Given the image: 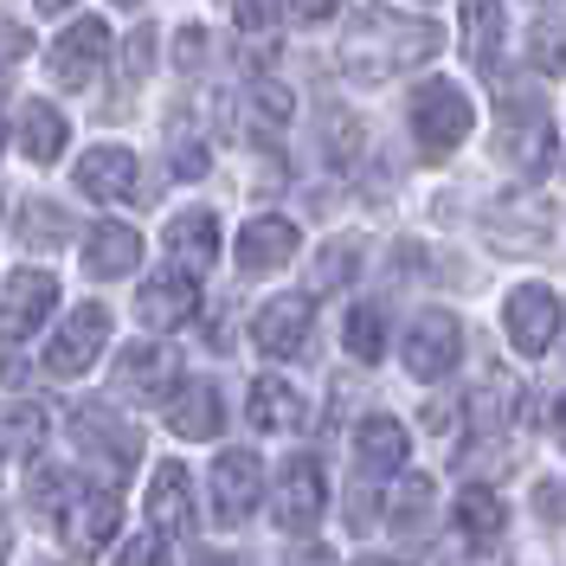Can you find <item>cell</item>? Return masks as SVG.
Returning <instances> with one entry per match:
<instances>
[{"instance_id":"7bdbcfd3","label":"cell","mask_w":566,"mask_h":566,"mask_svg":"<svg viewBox=\"0 0 566 566\" xmlns=\"http://www.w3.org/2000/svg\"><path fill=\"white\" fill-rule=\"evenodd\" d=\"M335 13H342V0H290V20H303V27H322Z\"/></svg>"},{"instance_id":"ffe728a7","label":"cell","mask_w":566,"mask_h":566,"mask_svg":"<svg viewBox=\"0 0 566 566\" xmlns=\"http://www.w3.org/2000/svg\"><path fill=\"white\" fill-rule=\"evenodd\" d=\"M483 232H490L495 251H541L547 239H554V219L534 207V200H502V207H490V219H483Z\"/></svg>"},{"instance_id":"ac0fdd59","label":"cell","mask_w":566,"mask_h":566,"mask_svg":"<svg viewBox=\"0 0 566 566\" xmlns=\"http://www.w3.org/2000/svg\"><path fill=\"white\" fill-rule=\"evenodd\" d=\"M290 258H296V219H283V212H258L245 232H239V271H245V277L283 271Z\"/></svg>"},{"instance_id":"ab89813d","label":"cell","mask_w":566,"mask_h":566,"mask_svg":"<svg viewBox=\"0 0 566 566\" xmlns=\"http://www.w3.org/2000/svg\"><path fill=\"white\" fill-rule=\"evenodd\" d=\"M116 566H168V547H161V534L148 528L142 541H129V547L116 554Z\"/></svg>"},{"instance_id":"d590c367","label":"cell","mask_w":566,"mask_h":566,"mask_svg":"<svg viewBox=\"0 0 566 566\" xmlns=\"http://www.w3.org/2000/svg\"><path fill=\"white\" fill-rule=\"evenodd\" d=\"M322 148H328L335 168H348L354 155H360V123H354L348 109H322Z\"/></svg>"},{"instance_id":"8d00e7d4","label":"cell","mask_w":566,"mask_h":566,"mask_svg":"<svg viewBox=\"0 0 566 566\" xmlns=\"http://www.w3.org/2000/svg\"><path fill=\"white\" fill-rule=\"evenodd\" d=\"M528 59L541 71H566V20H541V27H534Z\"/></svg>"},{"instance_id":"b9f144b4","label":"cell","mask_w":566,"mask_h":566,"mask_svg":"<svg viewBox=\"0 0 566 566\" xmlns=\"http://www.w3.org/2000/svg\"><path fill=\"white\" fill-rule=\"evenodd\" d=\"M33 52V39H27V27L20 20H0V65H20Z\"/></svg>"},{"instance_id":"9a60e30c","label":"cell","mask_w":566,"mask_h":566,"mask_svg":"<svg viewBox=\"0 0 566 566\" xmlns=\"http://www.w3.org/2000/svg\"><path fill=\"white\" fill-rule=\"evenodd\" d=\"M310 342V296H271L258 316H251V348L271 354V360H290Z\"/></svg>"},{"instance_id":"e0dca14e","label":"cell","mask_w":566,"mask_h":566,"mask_svg":"<svg viewBox=\"0 0 566 566\" xmlns=\"http://www.w3.org/2000/svg\"><path fill=\"white\" fill-rule=\"evenodd\" d=\"M71 180H77V193H84V200L116 207V200H129V193H136V155H129V148H116V142H104V148H91V155L71 168Z\"/></svg>"},{"instance_id":"cb8c5ba5","label":"cell","mask_w":566,"mask_h":566,"mask_svg":"<svg viewBox=\"0 0 566 566\" xmlns=\"http://www.w3.org/2000/svg\"><path fill=\"white\" fill-rule=\"evenodd\" d=\"M463 59L476 71H495V45H502V0H463L458 7Z\"/></svg>"},{"instance_id":"d6a6232c","label":"cell","mask_w":566,"mask_h":566,"mask_svg":"<svg viewBox=\"0 0 566 566\" xmlns=\"http://www.w3.org/2000/svg\"><path fill=\"white\" fill-rule=\"evenodd\" d=\"M392 528L406 534V528H424V515H431V476L424 470H406V483L392 490Z\"/></svg>"},{"instance_id":"7a4b0ae2","label":"cell","mask_w":566,"mask_h":566,"mask_svg":"<svg viewBox=\"0 0 566 566\" xmlns=\"http://www.w3.org/2000/svg\"><path fill=\"white\" fill-rule=\"evenodd\" d=\"M476 129V109L451 77H424L419 97H412V142H419L424 161H444L463 136Z\"/></svg>"},{"instance_id":"4fadbf2b","label":"cell","mask_w":566,"mask_h":566,"mask_svg":"<svg viewBox=\"0 0 566 566\" xmlns=\"http://www.w3.org/2000/svg\"><path fill=\"white\" fill-rule=\"evenodd\" d=\"M175 348H161V342H129V348L116 354V374H109V387L123 392V399H136V406H148V399H168L175 392Z\"/></svg>"},{"instance_id":"ee69618b","label":"cell","mask_w":566,"mask_h":566,"mask_svg":"<svg viewBox=\"0 0 566 566\" xmlns=\"http://www.w3.org/2000/svg\"><path fill=\"white\" fill-rule=\"evenodd\" d=\"M451 419H458L451 399H431V406H424V431H451Z\"/></svg>"},{"instance_id":"7dc6e473","label":"cell","mask_w":566,"mask_h":566,"mask_svg":"<svg viewBox=\"0 0 566 566\" xmlns=\"http://www.w3.org/2000/svg\"><path fill=\"white\" fill-rule=\"evenodd\" d=\"M554 438H560V444H566V392H560V399H554Z\"/></svg>"},{"instance_id":"f546056e","label":"cell","mask_w":566,"mask_h":566,"mask_svg":"<svg viewBox=\"0 0 566 566\" xmlns=\"http://www.w3.org/2000/svg\"><path fill=\"white\" fill-rule=\"evenodd\" d=\"M168 168H175L180 180H200L212 168V148H207V136H200L193 116H168Z\"/></svg>"},{"instance_id":"f907efd6","label":"cell","mask_w":566,"mask_h":566,"mask_svg":"<svg viewBox=\"0 0 566 566\" xmlns=\"http://www.w3.org/2000/svg\"><path fill=\"white\" fill-rule=\"evenodd\" d=\"M39 566H65V560H39Z\"/></svg>"},{"instance_id":"d6986e66","label":"cell","mask_w":566,"mask_h":566,"mask_svg":"<svg viewBox=\"0 0 566 566\" xmlns=\"http://www.w3.org/2000/svg\"><path fill=\"white\" fill-rule=\"evenodd\" d=\"M168 431L175 438H219L226 431V406H219V387L212 380H187V387H175V399H168Z\"/></svg>"},{"instance_id":"f35d334b","label":"cell","mask_w":566,"mask_h":566,"mask_svg":"<svg viewBox=\"0 0 566 566\" xmlns=\"http://www.w3.org/2000/svg\"><path fill=\"white\" fill-rule=\"evenodd\" d=\"M226 7H232L239 33H251V39H271V27H277V7L271 0H226Z\"/></svg>"},{"instance_id":"2e32d148","label":"cell","mask_w":566,"mask_h":566,"mask_svg":"<svg viewBox=\"0 0 566 566\" xmlns=\"http://www.w3.org/2000/svg\"><path fill=\"white\" fill-rule=\"evenodd\" d=\"M142 509H148V528L155 534H187L193 528V476L180 463H155L148 490H142Z\"/></svg>"},{"instance_id":"30bf717a","label":"cell","mask_w":566,"mask_h":566,"mask_svg":"<svg viewBox=\"0 0 566 566\" xmlns=\"http://www.w3.org/2000/svg\"><path fill=\"white\" fill-rule=\"evenodd\" d=\"M207 495H212V515L226 528H239L251 509H258V495H264V463H258V451H219V463L207 470Z\"/></svg>"},{"instance_id":"f6af8a7d","label":"cell","mask_w":566,"mask_h":566,"mask_svg":"<svg viewBox=\"0 0 566 566\" xmlns=\"http://www.w3.org/2000/svg\"><path fill=\"white\" fill-rule=\"evenodd\" d=\"M0 380H7V387H27V360H20V354H13V360H0Z\"/></svg>"},{"instance_id":"8992f818","label":"cell","mask_w":566,"mask_h":566,"mask_svg":"<svg viewBox=\"0 0 566 566\" xmlns=\"http://www.w3.org/2000/svg\"><path fill=\"white\" fill-rule=\"evenodd\" d=\"M104 59H109L104 20H71L65 33L52 39V52H45V77H52L59 91H84V84H97Z\"/></svg>"},{"instance_id":"d4e9b609","label":"cell","mask_w":566,"mask_h":566,"mask_svg":"<svg viewBox=\"0 0 566 566\" xmlns=\"http://www.w3.org/2000/svg\"><path fill=\"white\" fill-rule=\"evenodd\" d=\"M251 424L258 431H296L303 424V392L290 387V380H277V374H264V380H251Z\"/></svg>"},{"instance_id":"484cf974","label":"cell","mask_w":566,"mask_h":566,"mask_svg":"<svg viewBox=\"0 0 566 566\" xmlns=\"http://www.w3.org/2000/svg\"><path fill=\"white\" fill-rule=\"evenodd\" d=\"M65 109H52L45 97L33 104H20V148H27V161H59L65 155Z\"/></svg>"},{"instance_id":"4316f807","label":"cell","mask_w":566,"mask_h":566,"mask_svg":"<svg viewBox=\"0 0 566 566\" xmlns=\"http://www.w3.org/2000/svg\"><path fill=\"white\" fill-rule=\"evenodd\" d=\"M451 522H458V534L470 541V547H490V541H502V502H495V490H483V483H470V490H458V509H451Z\"/></svg>"},{"instance_id":"44dd1931","label":"cell","mask_w":566,"mask_h":566,"mask_svg":"<svg viewBox=\"0 0 566 566\" xmlns=\"http://www.w3.org/2000/svg\"><path fill=\"white\" fill-rule=\"evenodd\" d=\"M136 264H142V232L136 226L104 219V226L84 239V271H91V277H129Z\"/></svg>"},{"instance_id":"bcb514c9","label":"cell","mask_w":566,"mask_h":566,"mask_svg":"<svg viewBox=\"0 0 566 566\" xmlns=\"http://www.w3.org/2000/svg\"><path fill=\"white\" fill-rule=\"evenodd\" d=\"M290 566H335L322 547H303V554H290Z\"/></svg>"},{"instance_id":"e575fe53","label":"cell","mask_w":566,"mask_h":566,"mask_svg":"<svg viewBox=\"0 0 566 566\" xmlns=\"http://www.w3.org/2000/svg\"><path fill=\"white\" fill-rule=\"evenodd\" d=\"M71 490H77V476L59 470V463H33V476H27V502H33L39 515H59Z\"/></svg>"},{"instance_id":"5bb4252c","label":"cell","mask_w":566,"mask_h":566,"mask_svg":"<svg viewBox=\"0 0 566 566\" xmlns=\"http://www.w3.org/2000/svg\"><path fill=\"white\" fill-rule=\"evenodd\" d=\"M502 155L515 161V175H541L547 161H554V123H547V109L541 104H515L502 109Z\"/></svg>"},{"instance_id":"603a6c76","label":"cell","mask_w":566,"mask_h":566,"mask_svg":"<svg viewBox=\"0 0 566 566\" xmlns=\"http://www.w3.org/2000/svg\"><path fill=\"white\" fill-rule=\"evenodd\" d=\"M354 463H360V470H374V476L406 470V424L387 419V412L360 419V424H354Z\"/></svg>"},{"instance_id":"f1b7e54d","label":"cell","mask_w":566,"mask_h":566,"mask_svg":"<svg viewBox=\"0 0 566 566\" xmlns=\"http://www.w3.org/2000/svg\"><path fill=\"white\" fill-rule=\"evenodd\" d=\"M348 277H360V239H328L310 264V296H335Z\"/></svg>"},{"instance_id":"83f0119b","label":"cell","mask_w":566,"mask_h":566,"mask_svg":"<svg viewBox=\"0 0 566 566\" xmlns=\"http://www.w3.org/2000/svg\"><path fill=\"white\" fill-rule=\"evenodd\" d=\"M45 406H33V399H20V406H7L0 412V458H33L39 444H45Z\"/></svg>"},{"instance_id":"4dcf8cb0","label":"cell","mask_w":566,"mask_h":566,"mask_svg":"<svg viewBox=\"0 0 566 566\" xmlns=\"http://www.w3.org/2000/svg\"><path fill=\"white\" fill-rule=\"evenodd\" d=\"M71 239V212L59 200H27L20 212V245L27 251H59Z\"/></svg>"},{"instance_id":"c3c4849f","label":"cell","mask_w":566,"mask_h":566,"mask_svg":"<svg viewBox=\"0 0 566 566\" xmlns=\"http://www.w3.org/2000/svg\"><path fill=\"white\" fill-rule=\"evenodd\" d=\"M33 7H45V13H65L71 0H33Z\"/></svg>"},{"instance_id":"277c9868","label":"cell","mask_w":566,"mask_h":566,"mask_svg":"<svg viewBox=\"0 0 566 566\" xmlns=\"http://www.w3.org/2000/svg\"><path fill=\"white\" fill-rule=\"evenodd\" d=\"M109 342V310L104 303H77V310H65V322L52 328V342H45V374L52 380H77L84 367H97V354H104Z\"/></svg>"},{"instance_id":"7402d4cb","label":"cell","mask_w":566,"mask_h":566,"mask_svg":"<svg viewBox=\"0 0 566 566\" xmlns=\"http://www.w3.org/2000/svg\"><path fill=\"white\" fill-rule=\"evenodd\" d=\"M161 245L175 251V264L187 271H207L212 258H219V212H175L168 219V232H161Z\"/></svg>"},{"instance_id":"681fc988","label":"cell","mask_w":566,"mask_h":566,"mask_svg":"<svg viewBox=\"0 0 566 566\" xmlns=\"http://www.w3.org/2000/svg\"><path fill=\"white\" fill-rule=\"evenodd\" d=\"M360 566H392V560H360Z\"/></svg>"},{"instance_id":"6da1fadb","label":"cell","mask_w":566,"mask_h":566,"mask_svg":"<svg viewBox=\"0 0 566 566\" xmlns=\"http://www.w3.org/2000/svg\"><path fill=\"white\" fill-rule=\"evenodd\" d=\"M444 45V33L419 20V13H399V7H354L348 33H342V71L354 84H387L399 71L424 65L431 52Z\"/></svg>"},{"instance_id":"3957f363","label":"cell","mask_w":566,"mask_h":566,"mask_svg":"<svg viewBox=\"0 0 566 566\" xmlns=\"http://www.w3.org/2000/svg\"><path fill=\"white\" fill-rule=\"evenodd\" d=\"M52 522H59V541H65V554H77V560H97L109 541H116V528H123V502H116V490L77 483V490L65 495V509H59Z\"/></svg>"},{"instance_id":"60d3db41","label":"cell","mask_w":566,"mask_h":566,"mask_svg":"<svg viewBox=\"0 0 566 566\" xmlns=\"http://www.w3.org/2000/svg\"><path fill=\"white\" fill-rule=\"evenodd\" d=\"M207 52H212V39L200 33V27H180V39H175V65L180 71H200L207 65Z\"/></svg>"},{"instance_id":"9c48e42d","label":"cell","mask_w":566,"mask_h":566,"mask_svg":"<svg viewBox=\"0 0 566 566\" xmlns=\"http://www.w3.org/2000/svg\"><path fill=\"white\" fill-rule=\"evenodd\" d=\"M71 438H77V451H84V458H104L116 476H123V470H136V458H142V431H136V424L116 419L109 406H91V399L71 412Z\"/></svg>"},{"instance_id":"5b68a950","label":"cell","mask_w":566,"mask_h":566,"mask_svg":"<svg viewBox=\"0 0 566 566\" xmlns=\"http://www.w3.org/2000/svg\"><path fill=\"white\" fill-rule=\"evenodd\" d=\"M322 502H328V483H322V463L316 458H283L277 463V483H271V515L277 528L290 534H310L322 522Z\"/></svg>"},{"instance_id":"836d02e7","label":"cell","mask_w":566,"mask_h":566,"mask_svg":"<svg viewBox=\"0 0 566 566\" xmlns=\"http://www.w3.org/2000/svg\"><path fill=\"white\" fill-rule=\"evenodd\" d=\"M245 109H251V123H258L264 136H283V129H290V109H296V97H290L283 84H251Z\"/></svg>"},{"instance_id":"7c38bea8","label":"cell","mask_w":566,"mask_h":566,"mask_svg":"<svg viewBox=\"0 0 566 566\" xmlns=\"http://www.w3.org/2000/svg\"><path fill=\"white\" fill-rule=\"evenodd\" d=\"M136 316H142V328H155V335H168V328H180V322H193L200 316V277H193L187 264L155 271V277L136 290Z\"/></svg>"},{"instance_id":"1f68e13d","label":"cell","mask_w":566,"mask_h":566,"mask_svg":"<svg viewBox=\"0 0 566 566\" xmlns=\"http://www.w3.org/2000/svg\"><path fill=\"white\" fill-rule=\"evenodd\" d=\"M342 342H348V354L360 360V367H374V360L387 354V310H374V303L348 310V328H342Z\"/></svg>"},{"instance_id":"ba28073f","label":"cell","mask_w":566,"mask_h":566,"mask_svg":"<svg viewBox=\"0 0 566 566\" xmlns=\"http://www.w3.org/2000/svg\"><path fill=\"white\" fill-rule=\"evenodd\" d=\"M502 335L522 354H547L560 335V296L547 283H515L509 303H502Z\"/></svg>"},{"instance_id":"52a82bcc","label":"cell","mask_w":566,"mask_h":566,"mask_svg":"<svg viewBox=\"0 0 566 566\" xmlns=\"http://www.w3.org/2000/svg\"><path fill=\"white\" fill-rule=\"evenodd\" d=\"M458 348H463V328L451 310H419L406 322V374L412 380H444L458 367Z\"/></svg>"},{"instance_id":"8fae6325","label":"cell","mask_w":566,"mask_h":566,"mask_svg":"<svg viewBox=\"0 0 566 566\" xmlns=\"http://www.w3.org/2000/svg\"><path fill=\"white\" fill-rule=\"evenodd\" d=\"M59 310V277L52 271H13L0 290V342H27Z\"/></svg>"},{"instance_id":"816d5d0a","label":"cell","mask_w":566,"mask_h":566,"mask_svg":"<svg viewBox=\"0 0 566 566\" xmlns=\"http://www.w3.org/2000/svg\"><path fill=\"white\" fill-rule=\"evenodd\" d=\"M116 7H136V0H116Z\"/></svg>"},{"instance_id":"74e56055","label":"cell","mask_w":566,"mask_h":566,"mask_svg":"<svg viewBox=\"0 0 566 566\" xmlns=\"http://www.w3.org/2000/svg\"><path fill=\"white\" fill-rule=\"evenodd\" d=\"M148 59H155V27H136V33H129V45H123V97L142 84Z\"/></svg>"}]
</instances>
